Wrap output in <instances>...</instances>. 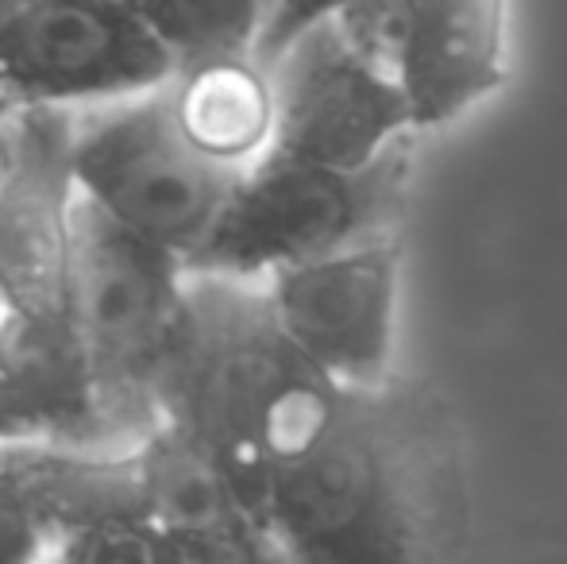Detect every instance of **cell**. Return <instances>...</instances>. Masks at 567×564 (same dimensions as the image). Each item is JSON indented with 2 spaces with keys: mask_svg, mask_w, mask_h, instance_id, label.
Returning <instances> with one entry per match:
<instances>
[{
  "mask_svg": "<svg viewBox=\"0 0 567 564\" xmlns=\"http://www.w3.org/2000/svg\"><path fill=\"white\" fill-rule=\"evenodd\" d=\"M262 506L286 564H463L475 511L460 414L425 379L343 387Z\"/></svg>",
  "mask_w": 567,
  "mask_h": 564,
  "instance_id": "1",
  "label": "cell"
},
{
  "mask_svg": "<svg viewBox=\"0 0 567 564\" xmlns=\"http://www.w3.org/2000/svg\"><path fill=\"white\" fill-rule=\"evenodd\" d=\"M340 391L282 332L262 283L189 271L186 314L155 391L158 422L194 433L262 519L270 472L313 437Z\"/></svg>",
  "mask_w": 567,
  "mask_h": 564,
  "instance_id": "2",
  "label": "cell"
},
{
  "mask_svg": "<svg viewBox=\"0 0 567 564\" xmlns=\"http://www.w3.org/2000/svg\"><path fill=\"white\" fill-rule=\"evenodd\" d=\"M417 136L359 171L267 155L231 189L225 217L189 271L267 283L290 267L398 233Z\"/></svg>",
  "mask_w": 567,
  "mask_h": 564,
  "instance_id": "3",
  "label": "cell"
},
{
  "mask_svg": "<svg viewBox=\"0 0 567 564\" xmlns=\"http://www.w3.org/2000/svg\"><path fill=\"white\" fill-rule=\"evenodd\" d=\"M70 166L90 209L186 271L213 240L239 182L182 136L163 85L74 113Z\"/></svg>",
  "mask_w": 567,
  "mask_h": 564,
  "instance_id": "4",
  "label": "cell"
},
{
  "mask_svg": "<svg viewBox=\"0 0 567 564\" xmlns=\"http://www.w3.org/2000/svg\"><path fill=\"white\" fill-rule=\"evenodd\" d=\"M189 271L78 197L66 317L82 337L120 429L140 444L158 425L155 391L186 314Z\"/></svg>",
  "mask_w": 567,
  "mask_h": 564,
  "instance_id": "5",
  "label": "cell"
},
{
  "mask_svg": "<svg viewBox=\"0 0 567 564\" xmlns=\"http://www.w3.org/2000/svg\"><path fill=\"white\" fill-rule=\"evenodd\" d=\"M278 98V158L359 171L421 136L390 70L340 20H321L262 59Z\"/></svg>",
  "mask_w": 567,
  "mask_h": 564,
  "instance_id": "6",
  "label": "cell"
},
{
  "mask_svg": "<svg viewBox=\"0 0 567 564\" xmlns=\"http://www.w3.org/2000/svg\"><path fill=\"white\" fill-rule=\"evenodd\" d=\"M171 78V54L143 16L82 0H31L0 51V105L85 113L151 93Z\"/></svg>",
  "mask_w": 567,
  "mask_h": 564,
  "instance_id": "7",
  "label": "cell"
},
{
  "mask_svg": "<svg viewBox=\"0 0 567 564\" xmlns=\"http://www.w3.org/2000/svg\"><path fill=\"white\" fill-rule=\"evenodd\" d=\"M340 20L390 70L417 132L460 121L509 78V0H363Z\"/></svg>",
  "mask_w": 567,
  "mask_h": 564,
  "instance_id": "8",
  "label": "cell"
},
{
  "mask_svg": "<svg viewBox=\"0 0 567 564\" xmlns=\"http://www.w3.org/2000/svg\"><path fill=\"white\" fill-rule=\"evenodd\" d=\"M262 290L286 337L337 387L374 391L398 379V233L290 267L262 283Z\"/></svg>",
  "mask_w": 567,
  "mask_h": 564,
  "instance_id": "9",
  "label": "cell"
},
{
  "mask_svg": "<svg viewBox=\"0 0 567 564\" xmlns=\"http://www.w3.org/2000/svg\"><path fill=\"white\" fill-rule=\"evenodd\" d=\"M4 113L8 174L0 189V309L16 317H62L78 213L74 166H70L74 113L62 109H4Z\"/></svg>",
  "mask_w": 567,
  "mask_h": 564,
  "instance_id": "10",
  "label": "cell"
},
{
  "mask_svg": "<svg viewBox=\"0 0 567 564\" xmlns=\"http://www.w3.org/2000/svg\"><path fill=\"white\" fill-rule=\"evenodd\" d=\"M132 457L143 511L189 564H286L262 511L194 433L158 422Z\"/></svg>",
  "mask_w": 567,
  "mask_h": 564,
  "instance_id": "11",
  "label": "cell"
},
{
  "mask_svg": "<svg viewBox=\"0 0 567 564\" xmlns=\"http://www.w3.org/2000/svg\"><path fill=\"white\" fill-rule=\"evenodd\" d=\"M143 506L132 449H0V564H51L78 526Z\"/></svg>",
  "mask_w": 567,
  "mask_h": 564,
  "instance_id": "12",
  "label": "cell"
},
{
  "mask_svg": "<svg viewBox=\"0 0 567 564\" xmlns=\"http://www.w3.org/2000/svg\"><path fill=\"white\" fill-rule=\"evenodd\" d=\"M163 93L182 136L220 171L244 178L275 151L278 98L270 66L259 54L182 66Z\"/></svg>",
  "mask_w": 567,
  "mask_h": 564,
  "instance_id": "13",
  "label": "cell"
},
{
  "mask_svg": "<svg viewBox=\"0 0 567 564\" xmlns=\"http://www.w3.org/2000/svg\"><path fill=\"white\" fill-rule=\"evenodd\" d=\"M275 12L278 0H147L143 23L182 70L239 54L262 59Z\"/></svg>",
  "mask_w": 567,
  "mask_h": 564,
  "instance_id": "14",
  "label": "cell"
},
{
  "mask_svg": "<svg viewBox=\"0 0 567 564\" xmlns=\"http://www.w3.org/2000/svg\"><path fill=\"white\" fill-rule=\"evenodd\" d=\"M51 564H189L143 506L101 514L59 545Z\"/></svg>",
  "mask_w": 567,
  "mask_h": 564,
  "instance_id": "15",
  "label": "cell"
},
{
  "mask_svg": "<svg viewBox=\"0 0 567 564\" xmlns=\"http://www.w3.org/2000/svg\"><path fill=\"white\" fill-rule=\"evenodd\" d=\"M363 0H278L275 23H270V35L262 43V59H270L275 51H282L293 35H301L306 28L321 20H337V16L351 12Z\"/></svg>",
  "mask_w": 567,
  "mask_h": 564,
  "instance_id": "16",
  "label": "cell"
},
{
  "mask_svg": "<svg viewBox=\"0 0 567 564\" xmlns=\"http://www.w3.org/2000/svg\"><path fill=\"white\" fill-rule=\"evenodd\" d=\"M12 407H8V376H4V356H0V449H12Z\"/></svg>",
  "mask_w": 567,
  "mask_h": 564,
  "instance_id": "17",
  "label": "cell"
},
{
  "mask_svg": "<svg viewBox=\"0 0 567 564\" xmlns=\"http://www.w3.org/2000/svg\"><path fill=\"white\" fill-rule=\"evenodd\" d=\"M31 0H0V51H4L8 35H12V28L20 23V16L28 12Z\"/></svg>",
  "mask_w": 567,
  "mask_h": 564,
  "instance_id": "18",
  "label": "cell"
},
{
  "mask_svg": "<svg viewBox=\"0 0 567 564\" xmlns=\"http://www.w3.org/2000/svg\"><path fill=\"white\" fill-rule=\"evenodd\" d=\"M82 4L105 8V12H116V16H143L147 0H82Z\"/></svg>",
  "mask_w": 567,
  "mask_h": 564,
  "instance_id": "19",
  "label": "cell"
}]
</instances>
